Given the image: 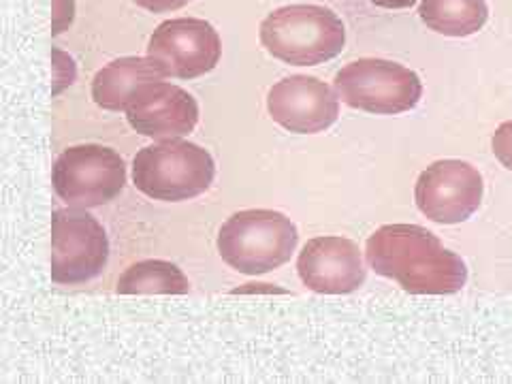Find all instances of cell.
<instances>
[{"label":"cell","mask_w":512,"mask_h":384,"mask_svg":"<svg viewBox=\"0 0 512 384\" xmlns=\"http://www.w3.org/2000/svg\"><path fill=\"white\" fill-rule=\"evenodd\" d=\"M365 261L378 276L395 280L410 295H453L468 282V265L419 224H384L365 246Z\"/></svg>","instance_id":"obj_1"},{"label":"cell","mask_w":512,"mask_h":384,"mask_svg":"<svg viewBox=\"0 0 512 384\" xmlns=\"http://www.w3.org/2000/svg\"><path fill=\"white\" fill-rule=\"evenodd\" d=\"M261 45L293 67H316L340 56L346 26L338 13L323 5H286L261 22Z\"/></svg>","instance_id":"obj_2"},{"label":"cell","mask_w":512,"mask_h":384,"mask_svg":"<svg viewBox=\"0 0 512 384\" xmlns=\"http://www.w3.org/2000/svg\"><path fill=\"white\" fill-rule=\"evenodd\" d=\"M299 244L295 222L274 210H244L220 227L218 252L231 269L246 276L269 274L291 261Z\"/></svg>","instance_id":"obj_3"},{"label":"cell","mask_w":512,"mask_h":384,"mask_svg":"<svg viewBox=\"0 0 512 384\" xmlns=\"http://www.w3.org/2000/svg\"><path fill=\"white\" fill-rule=\"evenodd\" d=\"M216 165L205 148L184 139L158 141L137 152L133 182L154 201L180 203L195 199L212 186Z\"/></svg>","instance_id":"obj_4"},{"label":"cell","mask_w":512,"mask_h":384,"mask_svg":"<svg viewBox=\"0 0 512 384\" xmlns=\"http://www.w3.org/2000/svg\"><path fill=\"white\" fill-rule=\"evenodd\" d=\"M340 101L376 116H399L419 105L423 82L404 64L384 58H359L333 79Z\"/></svg>","instance_id":"obj_5"},{"label":"cell","mask_w":512,"mask_h":384,"mask_svg":"<svg viewBox=\"0 0 512 384\" xmlns=\"http://www.w3.org/2000/svg\"><path fill=\"white\" fill-rule=\"evenodd\" d=\"M52 180L56 195L69 207L92 210L111 203L124 190L126 165L116 150L86 143L58 156Z\"/></svg>","instance_id":"obj_6"},{"label":"cell","mask_w":512,"mask_h":384,"mask_svg":"<svg viewBox=\"0 0 512 384\" xmlns=\"http://www.w3.org/2000/svg\"><path fill=\"white\" fill-rule=\"evenodd\" d=\"M109 259L103 224L82 207H64L52 216V280L75 286L94 280Z\"/></svg>","instance_id":"obj_7"},{"label":"cell","mask_w":512,"mask_h":384,"mask_svg":"<svg viewBox=\"0 0 512 384\" xmlns=\"http://www.w3.org/2000/svg\"><path fill=\"white\" fill-rule=\"evenodd\" d=\"M485 195L480 171L466 160L444 158L429 165L416 180L414 201L419 212L438 224L470 220Z\"/></svg>","instance_id":"obj_8"},{"label":"cell","mask_w":512,"mask_h":384,"mask_svg":"<svg viewBox=\"0 0 512 384\" xmlns=\"http://www.w3.org/2000/svg\"><path fill=\"white\" fill-rule=\"evenodd\" d=\"M148 56L163 64L169 77L197 79L218 67L222 41L218 30L205 20H167L152 32Z\"/></svg>","instance_id":"obj_9"},{"label":"cell","mask_w":512,"mask_h":384,"mask_svg":"<svg viewBox=\"0 0 512 384\" xmlns=\"http://www.w3.org/2000/svg\"><path fill=\"white\" fill-rule=\"evenodd\" d=\"M267 111L288 133L316 135L338 122L340 96L318 77L291 75L269 88Z\"/></svg>","instance_id":"obj_10"},{"label":"cell","mask_w":512,"mask_h":384,"mask_svg":"<svg viewBox=\"0 0 512 384\" xmlns=\"http://www.w3.org/2000/svg\"><path fill=\"white\" fill-rule=\"evenodd\" d=\"M124 111L133 131L154 141L182 139L195 131L199 122L195 96L165 79L143 84Z\"/></svg>","instance_id":"obj_11"},{"label":"cell","mask_w":512,"mask_h":384,"mask_svg":"<svg viewBox=\"0 0 512 384\" xmlns=\"http://www.w3.org/2000/svg\"><path fill=\"white\" fill-rule=\"evenodd\" d=\"M303 286L320 295H348L365 284L367 269L359 246L340 235L314 237L297 259Z\"/></svg>","instance_id":"obj_12"},{"label":"cell","mask_w":512,"mask_h":384,"mask_svg":"<svg viewBox=\"0 0 512 384\" xmlns=\"http://www.w3.org/2000/svg\"><path fill=\"white\" fill-rule=\"evenodd\" d=\"M167 77L163 64L152 56H124L94 75L92 99L101 109L124 111L143 84L163 82Z\"/></svg>","instance_id":"obj_13"},{"label":"cell","mask_w":512,"mask_h":384,"mask_svg":"<svg viewBox=\"0 0 512 384\" xmlns=\"http://www.w3.org/2000/svg\"><path fill=\"white\" fill-rule=\"evenodd\" d=\"M419 18L438 35L463 39L483 30L489 5L487 0H421Z\"/></svg>","instance_id":"obj_14"},{"label":"cell","mask_w":512,"mask_h":384,"mask_svg":"<svg viewBox=\"0 0 512 384\" xmlns=\"http://www.w3.org/2000/svg\"><path fill=\"white\" fill-rule=\"evenodd\" d=\"M116 291L120 295H188L190 282L175 263L150 259L128 267Z\"/></svg>","instance_id":"obj_15"},{"label":"cell","mask_w":512,"mask_h":384,"mask_svg":"<svg viewBox=\"0 0 512 384\" xmlns=\"http://www.w3.org/2000/svg\"><path fill=\"white\" fill-rule=\"evenodd\" d=\"M491 150L495 158L500 160L502 167L512 171V120L502 122L491 137Z\"/></svg>","instance_id":"obj_16"},{"label":"cell","mask_w":512,"mask_h":384,"mask_svg":"<svg viewBox=\"0 0 512 384\" xmlns=\"http://www.w3.org/2000/svg\"><path fill=\"white\" fill-rule=\"evenodd\" d=\"M52 60H54V94H60L64 88H69L75 82V62L69 54H64L58 47L52 50Z\"/></svg>","instance_id":"obj_17"},{"label":"cell","mask_w":512,"mask_h":384,"mask_svg":"<svg viewBox=\"0 0 512 384\" xmlns=\"http://www.w3.org/2000/svg\"><path fill=\"white\" fill-rule=\"evenodd\" d=\"M75 18V3L73 0H54V22H52V35L58 37L64 30H69Z\"/></svg>","instance_id":"obj_18"},{"label":"cell","mask_w":512,"mask_h":384,"mask_svg":"<svg viewBox=\"0 0 512 384\" xmlns=\"http://www.w3.org/2000/svg\"><path fill=\"white\" fill-rule=\"evenodd\" d=\"M133 3L150 13H169L186 7L190 0H133Z\"/></svg>","instance_id":"obj_19"},{"label":"cell","mask_w":512,"mask_h":384,"mask_svg":"<svg viewBox=\"0 0 512 384\" xmlns=\"http://www.w3.org/2000/svg\"><path fill=\"white\" fill-rule=\"evenodd\" d=\"M370 3L382 9H410L419 3V0H370Z\"/></svg>","instance_id":"obj_20"}]
</instances>
